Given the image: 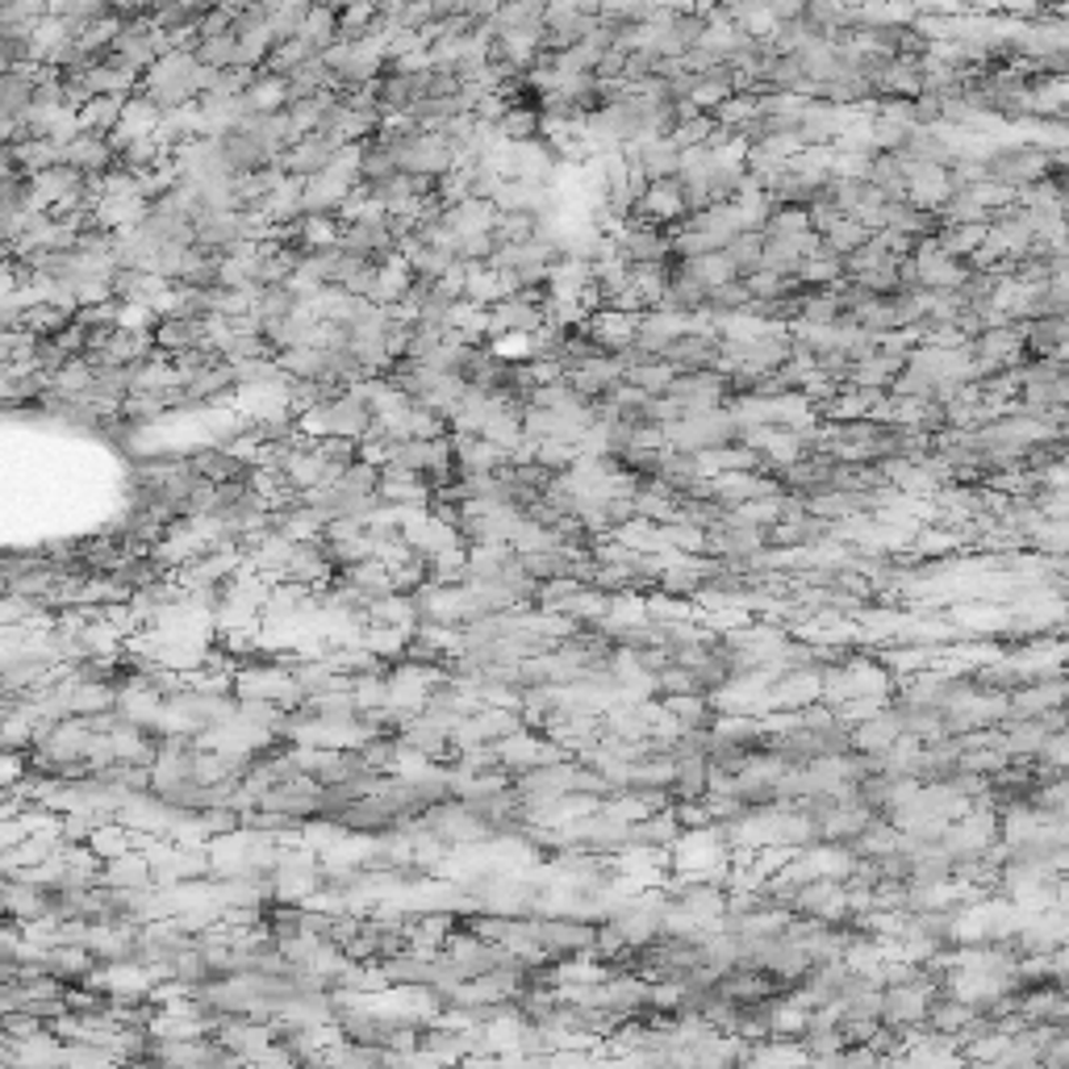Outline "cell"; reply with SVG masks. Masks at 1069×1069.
Masks as SVG:
<instances>
[{"instance_id":"cell-1","label":"cell","mask_w":1069,"mask_h":1069,"mask_svg":"<svg viewBox=\"0 0 1069 1069\" xmlns=\"http://www.w3.org/2000/svg\"><path fill=\"white\" fill-rule=\"evenodd\" d=\"M736 439H740V427H736V418H731L727 406L693 410V414H681L677 422L665 427V443L673 451H693V456L727 448V443H736Z\"/></svg>"},{"instance_id":"cell-2","label":"cell","mask_w":1069,"mask_h":1069,"mask_svg":"<svg viewBox=\"0 0 1069 1069\" xmlns=\"http://www.w3.org/2000/svg\"><path fill=\"white\" fill-rule=\"evenodd\" d=\"M982 159H986V180H999V184H1007L1011 192L1032 189V184H1040L1045 172H1049V151H1040L1032 142H1007V147L999 142V147H990Z\"/></svg>"},{"instance_id":"cell-3","label":"cell","mask_w":1069,"mask_h":1069,"mask_svg":"<svg viewBox=\"0 0 1069 1069\" xmlns=\"http://www.w3.org/2000/svg\"><path fill=\"white\" fill-rule=\"evenodd\" d=\"M615 251H619L627 263H665V259H673V239H669V230L656 222H627L615 234Z\"/></svg>"},{"instance_id":"cell-4","label":"cell","mask_w":1069,"mask_h":1069,"mask_svg":"<svg viewBox=\"0 0 1069 1069\" xmlns=\"http://www.w3.org/2000/svg\"><path fill=\"white\" fill-rule=\"evenodd\" d=\"M534 940H539V952L543 957H577V952L593 949V923L586 919H543L534 923Z\"/></svg>"},{"instance_id":"cell-5","label":"cell","mask_w":1069,"mask_h":1069,"mask_svg":"<svg viewBox=\"0 0 1069 1069\" xmlns=\"http://www.w3.org/2000/svg\"><path fill=\"white\" fill-rule=\"evenodd\" d=\"M719 343H723L719 330H686V334H677L673 343H669V351H665L660 360L673 363V372L715 368V363H719Z\"/></svg>"},{"instance_id":"cell-6","label":"cell","mask_w":1069,"mask_h":1069,"mask_svg":"<svg viewBox=\"0 0 1069 1069\" xmlns=\"http://www.w3.org/2000/svg\"><path fill=\"white\" fill-rule=\"evenodd\" d=\"M1069 343V322L1057 313H1040L1032 322H1023V360H1049V356H1066Z\"/></svg>"},{"instance_id":"cell-7","label":"cell","mask_w":1069,"mask_h":1069,"mask_svg":"<svg viewBox=\"0 0 1069 1069\" xmlns=\"http://www.w3.org/2000/svg\"><path fill=\"white\" fill-rule=\"evenodd\" d=\"M902 356H890V351H873L865 360H852V372H848V384H869V389H890L895 377L902 372Z\"/></svg>"},{"instance_id":"cell-8","label":"cell","mask_w":1069,"mask_h":1069,"mask_svg":"<svg viewBox=\"0 0 1069 1069\" xmlns=\"http://www.w3.org/2000/svg\"><path fill=\"white\" fill-rule=\"evenodd\" d=\"M121 109H126V97H92V101H84L80 109H76V126L80 130H88V134H113L121 121Z\"/></svg>"},{"instance_id":"cell-9","label":"cell","mask_w":1069,"mask_h":1069,"mask_svg":"<svg viewBox=\"0 0 1069 1069\" xmlns=\"http://www.w3.org/2000/svg\"><path fill=\"white\" fill-rule=\"evenodd\" d=\"M798 318L802 322H845L848 318V301L840 297V289L836 284H828V289H802V310H798Z\"/></svg>"},{"instance_id":"cell-10","label":"cell","mask_w":1069,"mask_h":1069,"mask_svg":"<svg viewBox=\"0 0 1069 1069\" xmlns=\"http://www.w3.org/2000/svg\"><path fill=\"white\" fill-rule=\"evenodd\" d=\"M919 92H923L919 59H890V68L878 76V97H919Z\"/></svg>"},{"instance_id":"cell-11","label":"cell","mask_w":1069,"mask_h":1069,"mask_svg":"<svg viewBox=\"0 0 1069 1069\" xmlns=\"http://www.w3.org/2000/svg\"><path fill=\"white\" fill-rule=\"evenodd\" d=\"M673 377H677L673 363L660 360V356H652V360H643V363H631V368H622V380H627L631 389H639V393H648V397L669 393Z\"/></svg>"},{"instance_id":"cell-12","label":"cell","mask_w":1069,"mask_h":1069,"mask_svg":"<svg viewBox=\"0 0 1069 1069\" xmlns=\"http://www.w3.org/2000/svg\"><path fill=\"white\" fill-rule=\"evenodd\" d=\"M869 234L873 230H865L857 218H836V222L819 234V251H828V256H840V259H848L857 247H865L869 242Z\"/></svg>"},{"instance_id":"cell-13","label":"cell","mask_w":1069,"mask_h":1069,"mask_svg":"<svg viewBox=\"0 0 1069 1069\" xmlns=\"http://www.w3.org/2000/svg\"><path fill=\"white\" fill-rule=\"evenodd\" d=\"M665 710H669L681 727H710L715 715H719V707L707 702L702 693H669V698H665Z\"/></svg>"},{"instance_id":"cell-14","label":"cell","mask_w":1069,"mask_h":1069,"mask_svg":"<svg viewBox=\"0 0 1069 1069\" xmlns=\"http://www.w3.org/2000/svg\"><path fill=\"white\" fill-rule=\"evenodd\" d=\"M539 130H543V118H539V109H534V104H510V109L501 113V121H498V134L506 142L539 139Z\"/></svg>"},{"instance_id":"cell-15","label":"cell","mask_w":1069,"mask_h":1069,"mask_svg":"<svg viewBox=\"0 0 1069 1069\" xmlns=\"http://www.w3.org/2000/svg\"><path fill=\"white\" fill-rule=\"evenodd\" d=\"M760 251H765V234H760V230H740V234H731V242L723 247V256L731 259L736 277H748V272H757V268H760Z\"/></svg>"},{"instance_id":"cell-16","label":"cell","mask_w":1069,"mask_h":1069,"mask_svg":"<svg viewBox=\"0 0 1069 1069\" xmlns=\"http://www.w3.org/2000/svg\"><path fill=\"white\" fill-rule=\"evenodd\" d=\"M539 218L534 213H498L493 218V239L498 242H531Z\"/></svg>"},{"instance_id":"cell-17","label":"cell","mask_w":1069,"mask_h":1069,"mask_svg":"<svg viewBox=\"0 0 1069 1069\" xmlns=\"http://www.w3.org/2000/svg\"><path fill=\"white\" fill-rule=\"evenodd\" d=\"M534 460L543 468H552V472H560V468H569L572 460H577V443H569V439H539V443H534Z\"/></svg>"},{"instance_id":"cell-18","label":"cell","mask_w":1069,"mask_h":1069,"mask_svg":"<svg viewBox=\"0 0 1069 1069\" xmlns=\"http://www.w3.org/2000/svg\"><path fill=\"white\" fill-rule=\"evenodd\" d=\"M715 126H719V121L710 118V113H693L690 121H681V126H677L669 139H673L677 147H707V139L715 134Z\"/></svg>"},{"instance_id":"cell-19","label":"cell","mask_w":1069,"mask_h":1069,"mask_svg":"<svg viewBox=\"0 0 1069 1069\" xmlns=\"http://www.w3.org/2000/svg\"><path fill=\"white\" fill-rule=\"evenodd\" d=\"M92 848L104 852V861H113V857H121V852H130V840H126L121 831L109 828V831H97V836H92Z\"/></svg>"},{"instance_id":"cell-20","label":"cell","mask_w":1069,"mask_h":1069,"mask_svg":"<svg viewBox=\"0 0 1069 1069\" xmlns=\"http://www.w3.org/2000/svg\"><path fill=\"white\" fill-rule=\"evenodd\" d=\"M760 4H765V13L773 21L798 18V9H802V0H760Z\"/></svg>"},{"instance_id":"cell-21","label":"cell","mask_w":1069,"mask_h":1069,"mask_svg":"<svg viewBox=\"0 0 1069 1069\" xmlns=\"http://www.w3.org/2000/svg\"><path fill=\"white\" fill-rule=\"evenodd\" d=\"M539 4H552V0H539Z\"/></svg>"}]
</instances>
